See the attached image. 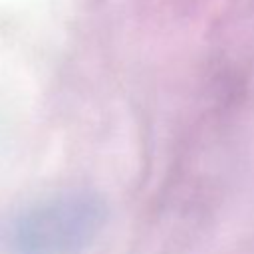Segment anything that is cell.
Returning <instances> with one entry per match:
<instances>
[{"label": "cell", "mask_w": 254, "mask_h": 254, "mask_svg": "<svg viewBox=\"0 0 254 254\" xmlns=\"http://www.w3.org/2000/svg\"><path fill=\"white\" fill-rule=\"evenodd\" d=\"M105 220L99 196L87 190L54 194L26 208L8 228L12 254H83Z\"/></svg>", "instance_id": "6da1fadb"}]
</instances>
